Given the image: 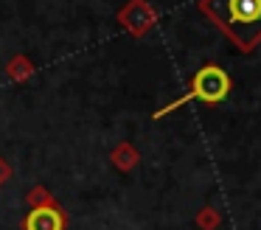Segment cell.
<instances>
[{"mask_svg":"<svg viewBox=\"0 0 261 230\" xmlns=\"http://www.w3.org/2000/svg\"><path fill=\"white\" fill-rule=\"evenodd\" d=\"M227 93H230V76H227V70H222L219 65H205L202 70H197V73H194L188 93H186V95H180L177 101H171V104L160 107V110L154 112V118L169 115V112H174L177 107L191 104V101H205V104H219V101H225V95H227Z\"/></svg>","mask_w":261,"mask_h":230,"instance_id":"7a4b0ae2","label":"cell"},{"mask_svg":"<svg viewBox=\"0 0 261 230\" xmlns=\"http://www.w3.org/2000/svg\"><path fill=\"white\" fill-rule=\"evenodd\" d=\"M25 230H65V213L54 205H37L25 216Z\"/></svg>","mask_w":261,"mask_h":230,"instance_id":"3957f363","label":"cell"},{"mask_svg":"<svg viewBox=\"0 0 261 230\" xmlns=\"http://www.w3.org/2000/svg\"><path fill=\"white\" fill-rule=\"evenodd\" d=\"M199 9L242 50L261 42V0H202Z\"/></svg>","mask_w":261,"mask_h":230,"instance_id":"6da1fadb","label":"cell"}]
</instances>
